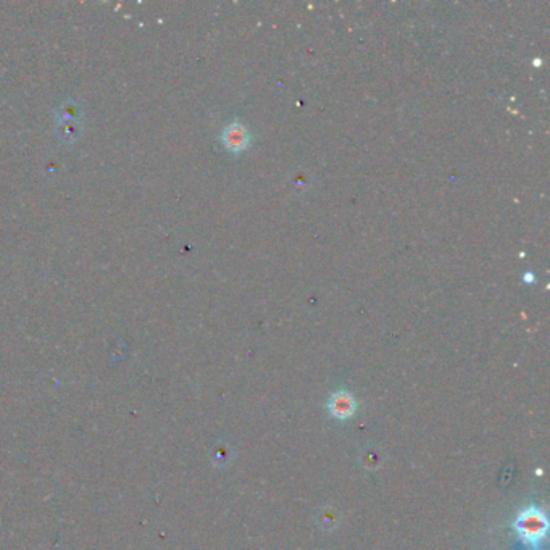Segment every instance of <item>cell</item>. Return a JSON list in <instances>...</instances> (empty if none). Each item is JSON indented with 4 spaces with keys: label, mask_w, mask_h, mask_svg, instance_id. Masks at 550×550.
Masks as SVG:
<instances>
[{
    "label": "cell",
    "mask_w": 550,
    "mask_h": 550,
    "mask_svg": "<svg viewBox=\"0 0 550 550\" xmlns=\"http://www.w3.org/2000/svg\"><path fill=\"white\" fill-rule=\"evenodd\" d=\"M223 141H224V145H226L229 150L241 152L248 145V133L241 123L236 121L224 129Z\"/></svg>",
    "instance_id": "cell-3"
},
{
    "label": "cell",
    "mask_w": 550,
    "mask_h": 550,
    "mask_svg": "<svg viewBox=\"0 0 550 550\" xmlns=\"http://www.w3.org/2000/svg\"><path fill=\"white\" fill-rule=\"evenodd\" d=\"M329 413L336 419H347L351 418L355 410H357V402H355L353 395L348 394L347 390H339L331 395L329 399Z\"/></svg>",
    "instance_id": "cell-2"
},
{
    "label": "cell",
    "mask_w": 550,
    "mask_h": 550,
    "mask_svg": "<svg viewBox=\"0 0 550 550\" xmlns=\"http://www.w3.org/2000/svg\"><path fill=\"white\" fill-rule=\"evenodd\" d=\"M549 522L546 513L537 507H529L515 519V529L524 542L537 544L547 534Z\"/></svg>",
    "instance_id": "cell-1"
}]
</instances>
